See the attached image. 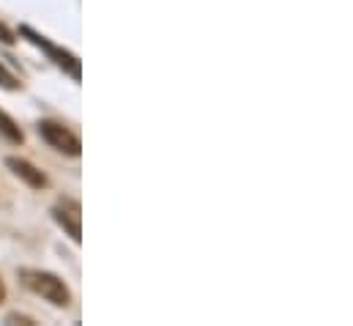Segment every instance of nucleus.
I'll list each match as a JSON object with an SVG mask.
<instances>
[{"instance_id":"nucleus-1","label":"nucleus","mask_w":353,"mask_h":326,"mask_svg":"<svg viewBox=\"0 0 353 326\" xmlns=\"http://www.w3.org/2000/svg\"><path fill=\"white\" fill-rule=\"evenodd\" d=\"M17 277H19V282H22L30 294L41 296L44 302H50V305H55V307H69L72 291H69V285H66L58 274L44 271V269H19Z\"/></svg>"},{"instance_id":"nucleus-2","label":"nucleus","mask_w":353,"mask_h":326,"mask_svg":"<svg viewBox=\"0 0 353 326\" xmlns=\"http://www.w3.org/2000/svg\"><path fill=\"white\" fill-rule=\"evenodd\" d=\"M19 36H25L30 44H36L41 52H47V58L55 64V66H61L66 75H72L74 80H80L83 77V69H80V61H77V55H72L69 50H63V47H58V44H52L47 36H41V33H36L33 28H28V25H22L19 28Z\"/></svg>"},{"instance_id":"nucleus-3","label":"nucleus","mask_w":353,"mask_h":326,"mask_svg":"<svg viewBox=\"0 0 353 326\" xmlns=\"http://www.w3.org/2000/svg\"><path fill=\"white\" fill-rule=\"evenodd\" d=\"M36 132H39V137H41L50 148H55L58 154H66V157H80V154H83L80 137H77L74 132H69V129H66L63 124H58V121H50V118L39 121V124H36Z\"/></svg>"},{"instance_id":"nucleus-4","label":"nucleus","mask_w":353,"mask_h":326,"mask_svg":"<svg viewBox=\"0 0 353 326\" xmlns=\"http://www.w3.org/2000/svg\"><path fill=\"white\" fill-rule=\"evenodd\" d=\"M52 220L63 228V233H66L74 245L83 242V206H80V200H74V198H61V200L52 206Z\"/></svg>"},{"instance_id":"nucleus-5","label":"nucleus","mask_w":353,"mask_h":326,"mask_svg":"<svg viewBox=\"0 0 353 326\" xmlns=\"http://www.w3.org/2000/svg\"><path fill=\"white\" fill-rule=\"evenodd\" d=\"M6 167H8L19 181H25L30 189H47V186H50V178H47L36 164L22 160V157H6Z\"/></svg>"},{"instance_id":"nucleus-6","label":"nucleus","mask_w":353,"mask_h":326,"mask_svg":"<svg viewBox=\"0 0 353 326\" xmlns=\"http://www.w3.org/2000/svg\"><path fill=\"white\" fill-rule=\"evenodd\" d=\"M0 135H3L8 143H14V146H19V143L25 140L22 129L17 126V121H14L8 113H3V110H0Z\"/></svg>"},{"instance_id":"nucleus-7","label":"nucleus","mask_w":353,"mask_h":326,"mask_svg":"<svg viewBox=\"0 0 353 326\" xmlns=\"http://www.w3.org/2000/svg\"><path fill=\"white\" fill-rule=\"evenodd\" d=\"M0 88H6V90H19V80L0 64Z\"/></svg>"},{"instance_id":"nucleus-8","label":"nucleus","mask_w":353,"mask_h":326,"mask_svg":"<svg viewBox=\"0 0 353 326\" xmlns=\"http://www.w3.org/2000/svg\"><path fill=\"white\" fill-rule=\"evenodd\" d=\"M6 324H22V326H36V321L33 318H28V316H6Z\"/></svg>"},{"instance_id":"nucleus-9","label":"nucleus","mask_w":353,"mask_h":326,"mask_svg":"<svg viewBox=\"0 0 353 326\" xmlns=\"http://www.w3.org/2000/svg\"><path fill=\"white\" fill-rule=\"evenodd\" d=\"M0 41H3V44H14V41H17V39H14V33H11L3 22H0Z\"/></svg>"},{"instance_id":"nucleus-10","label":"nucleus","mask_w":353,"mask_h":326,"mask_svg":"<svg viewBox=\"0 0 353 326\" xmlns=\"http://www.w3.org/2000/svg\"><path fill=\"white\" fill-rule=\"evenodd\" d=\"M0 302H6V282H3V277H0Z\"/></svg>"}]
</instances>
